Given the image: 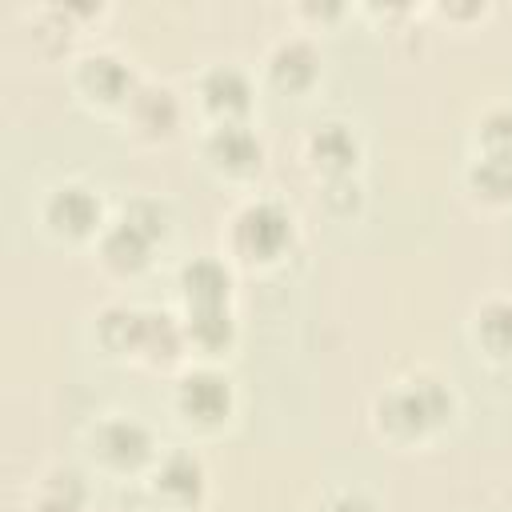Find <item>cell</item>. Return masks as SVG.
Here are the masks:
<instances>
[{"label":"cell","mask_w":512,"mask_h":512,"mask_svg":"<svg viewBox=\"0 0 512 512\" xmlns=\"http://www.w3.org/2000/svg\"><path fill=\"white\" fill-rule=\"evenodd\" d=\"M448 412H452V392L432 376L404 380L380 396V420L388 424V432L400 436H420L424 428L440 424Z\"/></svg>","instance_id":"obj_1"},{"label":"cell","mask_w":512,"mask_h":512,"mask_svg":"<svg viewBox=\"0 0 512 512\" xmlns=\"http://www.w3.org/2000/svg\"><path fill=\"white\" fill-rule=\"evenodd\" d=\"M228 236L244 260H276L292 240V216L276 200H248L236 208Z\"/></svg>","instance_id":"obj_2"},{"label":"cell","mask_w":512,"mask_h":512,"mask_svg":"<svg viewBox=\"0 0 512 512\" xmlns=\"http://www.w3.org/2000/svg\"><path fill=\"white\" fill-rule=\"evenodd\" d=\"M176 408L192 424H220L232 412V380L216 368H192L176 384Z\"/></svg>","instance_id":"obj_3"},{"label":"cell","mask_w":512,"mask_h":512,"mask_svg":"<svg viewBox=\"0 0 512 512\" xmlns=\"http://www.w3.org/2000/svg\"><path fill=\"white\" fill-rule=\"evenodd\" d=\"M152 448V432L132 416H108L92 428V452H100L112 468H140L152 460Z\"/></svg>","instance_id":"obj_4"},{"label":"cell","mask_w":512,"mask_h":512,"mask_svg":"<svg viewBox=\"0 0 512 512\" xmlns=\"http://www.w3.org/2000/svg\"><path fill=\"white\" fill-rule=\"evenodd\" d=\"M44 220L60 236H92L100 228V196L84 184H56L44 200Z\"/></svg>","instance_id":"obj_5"},{"label":"cell","mask_w":512,"mask_h":512,"mask_svg":"<svg viewBox=\"0 0 512 512\" xmlns=\"http://www.w3.org/2000/svg\"><path fill=\"white\" fill-rule=\"evenodd\" d=\"M204 156L212 160V168L228 172V176H248L260 168V140L248 124L240 120H228V124H216L208 136H204Z\"/></svg>","instance_id":"obj_6"},{"label":"cell","mask_w":512,"mask_h":512,"mask_svg":"<svg viewBox=\"0 0 512 512\" xmlns=\"http://www.w3.org/2000/svg\"><path fill=\"white\" fill-rule=\"evenodd\" d=\"M128 120H132V128L140 136L164 140L180 124V100L164 84H136V92L128 96Z\"/></svg>","instance_id":"obj_7"},{"label":"cell","mask_w":512,"mask_h":512,"mask_svg":"<svg viewBox=\"0 0 512 512\" xmlns=\"http://www.w3.org/2000/svg\"><path fill=\"white\" fill-rule=\"evenodd\" d=\"M360 156V144L352 136L348 124L340 120H328V124H316L308 132V160L324 172V180L332 176H352V164Z\"/></svg>","instance_id":"obj_8"},{"label":"cell","mask_w":512,"mask_h":512,"mask_svg":"<svg viewBox=\"0 0 512 512\" xmlns=\"http://www.w3.org/2000/svg\"><path fill=\"white\" fill-rule=\"evenodd\" d=\"M76 80H80V88H84L88 96H96V100H104V104H116V100L128 104V96L136 92L132 72H128V64H124L116 52H88V56L80 60Z\"/></svg>","instance_id":"obj_9"},{"label":"cell","mask_w":512,"mask_h":512,"mask_svg":"<svg viewBox=\"0 0 512 512\" xmlns=\"http://www.w3.org/2000/svg\"><path fill=\"white\" fill-rule=\"evenodd\" d=\"M316 72H320V56L304 36H284L268 52V76H272L276 88L300 92V88H308L316 80Z\"/></svg>","instance_id":"obj_10"},{"label":"cell","mask_w":512,"mask_h":512,"mask_svg":"<svg viewBox=\"0 0 512 512\" xmlns=\"http://www.w3.org/2000/svg\"><path fill=\"white\" fill-rule=\"evenodd\" d=\"M180 292H184L188 308L228 304V296H232V272L216 256H196V260H188L180 268Z\"/></svg>","instance_id":"obj_11"},{"label":"cell","mask_w":512,"mask_h":512,"mask_svg":"<svg viewBox=\"0 0 512 512\" xmlns=\"http://www.w3.org/2000/svg\"><path fill=\"white\" fill-rule=\"evenodd\" d=\"M152 488L172 504V508H188L204 496V464L192 452H168L156 468Z\"/></svg>","instance_id":"obj_12"},{"label":"cell","mask_w":512,"mask_h":512,"mask_svg":"<svg viewBox=\"0 0 512 512\" xmlns=\"http://www.w3.org/2000/svg\"><path fill=\"white\" fill-rule=\"evenodd\" d=\"M200 96L220 116V124H228V120H236L248 108L252 88H248V76L236 64H216V68H208L200 76Z\"/></svg>","instance_id":"obj_13"},{"label":"cell","mask_w":512,"mask_h":512,"mask_svg":"<svg viewBox=\"0 0 512 512\" xmlns=\"http://www.w3.org/2000/svg\"><path fill=\"white\" fill-rule=\"evenodd\" d=\"M156 240H148L140 228H132L128 220H116L100 232V256L108 268L116 272H140L148 264V252H152Z\"/></svg>","instance_id":"obj_14"},{"label":"cell","mask_w":512,"mask_h":512,"mask_svg":"<svg viewBox=\"0 0 512 512\" xmlns=\"http://www.w3.org/2000/svg\"><path fill=\"white\" fill-rule=\"evenodd\" d=\"M188 344L184 324H176L168 312H140V340L136 352L152 364H168L180 356V348Z\"/></svg>","instance_id":"obj_15"},{"label":"cell","mask_w":512,"mask_h":512,"mask_svg":"<svg viewBox=\"0 0 512 512\" xmlns=\"http://www.w3.org/2000/svg\"><path fill=\"white\" fill-rule=\"evenodd\" d=\"M184 336H188V344H196L200 352H220V348H228V344H232V312H228V304L188 308Z\"/></svg>","instance_id":"obj_16"},{"label":"cell","mask_w":512,"mask_h":512,"mask_svg":"<svg viewBox=\"0 0 512 512\" xmlns=\"http://www.w3.org/2000/svg\"><path fill=\"white\" fill-rule=\"evenodd\" d=\"M84 480L76 468H52L40 480L36 492V508L32 512H84Z\"/></svg>","instance_id":"obj_17"},{"label":"cell","mask_w":512,"mask_h":512,"mask_svg":"<svg viewBox=\"0 0 512 512\" xmlns=\"http://www.w3.org/2000/svg\"><path fill=\"white\" fill-rule=\"evenodd\" d=\"M476 340L492 356H512V300H488L476 312Z\"/></svg>","instance_id":"obj_18"},{"label":"cell","mask_w":512,"mask_h":512,"mask_svg":"<svg viewBox=\"0 0 512 512\" xmlns=\"http://www.w3.org/2000/svg\"><path fill=\"white\" fill-rule=\"evenodd\" d=\"M468 184L480 200L488 204H512V164L508 160H492V156H480L472 168H468Z\"/></svg>","instance_id":"obj_19"},{"label":"cell","mask_w":512,"mask_h":512,"mask_svg":"<svg viewBox=\"0 0 512 512\" xmlns=\"http://www.w3.org/2000/svg\"><path fill=\"white\" fill-rule=\"evenodd\" d=\"M100 340L112 352H136V340H140V308H124V304L104 308L100 312Z\"/></svg>","instance_id":"obj_20"},{"label":"cell","mask_w":512,"mask_h":512,"mask_svg":"<svg viewBox=\"0 0 512 512\" xmlns=\"http://www.w3.org/2000/svg\"><path fill=\"white\" fill-rule=\"evenodd\" d=\"M476 136H480L484 156L512 164V108H492V112H484Z\"/></svg>","instance_id":"obj_21"},{"label":"cell","mask_w":512,"mask_h":512,"mask_svg":"<svg viewBox=\"0 0 512 512\" xmlns=\"http://www.w3.org/2000/svg\"><path fill=\"white\" fill-rule=\"evenodd\" d=\"M120 220H128L132 228H140L148 240H160V236L168 232V208H164L160 200H148V196L128 200L124 212H120Z\"/></svg>","instance_id":"obj_22"},{"label":"cell","mask_w":512,"mask_h":512,"mask_svg":"<svg viewBox=\"0 0 512 512\" xmlns=\"http://www.w3.org/2000/svg\"><path fill=\"white\" fill-rule=\"evenodd\" d=\"M324 204H328V212H336V216L356 212V204H360V184H356L352 176H332V180H324Z\"/></svg>","instance_id":"obj_23"},{"label":"cell","mask_w":512,"mask_h":512,"mask_svg":"<svg viewBox=\"0 0 512 512\" xmlns=\"http://www.w3.org/2000/svg\"><path fill=\"white\" fill-rule=\"evenodd\" d=\"M328 512H376V504H372L368 496H360V492H340V496L328 504Z\"/></svg>","instance_id":"obj_24"}]
</instances>
